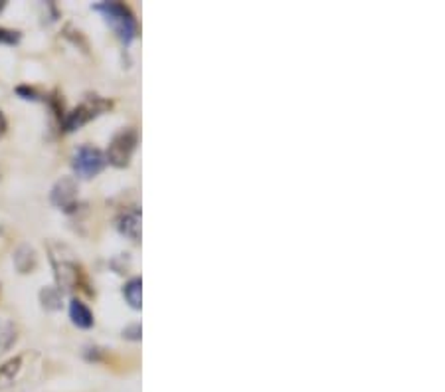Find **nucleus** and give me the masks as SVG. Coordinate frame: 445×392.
Masks as SVG:
<instances>
[{
	"label": "nucleus",
	"instance_id": "1",
	"mask_svg": "<svg viewBox=\"0 0 445 392\" xmlns=\"http://www.w3.org/2000/svg\"><path fill=\"white\" fill-rule=\"evenodd\" d=\"M93 11H97L105 18L107 24L117 34V38L125 44V46L135 40V36H137V22H135L133 12L129 11L125 4H121V2H101V4L93 6Z\"/></svg>",
	"mask_w": 445,
	"mask_h": 392
},
{
	"label": "nucleus",
	"instance_id": "2",
	"mask_svg": "<svg viewBox=\"0 0 445 392\" xmlns=\"http://www.w3.org/2000/svg\"><path fill=\"white\" fill-rule=\"evenodd\" d=\"M50 260L56 270V282L60 291H72L82 282V267L75 262L70 248L62 244L50 246Z\"/></svg>",
	"mask_w": 445,
	"mask_h": 392
},
{
	"label": "nucleus",
	"instance_id": "3",
	"mask_svg": "<svg viewBox=\"0 0 445 392\" xmlns=\"http://www.w3.org/2000/svg\"><path fill=\"white\" fill-rule=\"evenodd\" d=\"M111 103L107 99H101V97H87L84 103L72 109L67 115L64 117V131L65 133H72L75 129L84 127L85 123H89L91 119H96L97 115H101L105 109H109Z\"/></svg>",
	"mask_w": 445,
	"mask_h": 392
},
{
	"label": "nucleus",
	"instance_id": "4",
	"mask_svg": "<svg viewBox=\"0 0 445 392\" xmlns=\"http://www.w3.org/2000/svg\"><path fill=\"white\" fill-rule=\"evenodd\" d=\"M138 145V135L135 129H123L121 133H117L115 137L111 139L109 148H107L105 159L113 165V167H127L131 163V157L135 153Z\"/></svg>",
	"mask_w": 445,
	"mask_h": 392
},
{
	"label": "nucleus",
	"instance_id": "5",
	"mask_svg": "<svg viewBox=\"0 0 445 392\" xmlns=\"http://www.w3.org/2000/svg\"><path fill=\"white\" fill-rule=\"evenodd\" d=\"M107 165L105 155L99 151V148L91 147V145H84L75 151L74 160H72V167H74L75 175L82 177V179H91L99 175L103 167Z\"/></svg>",
	"mask_w": 445,
	"mask_h": 392
},
{
	"label": "nucleus",
	"instance_id": "6",
	"mask_svg": "<svg viewBox=\"0 0 445 392\" xmlns=\"http://www.w3.org/2000/svg\"><path fill=\"white\" fill-rule=\"evenodd\" d=\"M77 192H79V186H77V180L74 177H62L53 184L52 189V204L62 208V210H74L75 202H77Z\"/></svg>",
	"mask_w": 445,
	"mask_h": 392
},
{
	"label": "nucleus",
	"instance_id": "7",
	"mask_svg": "<svg viewBox=\"0 0 445 392\" xmlns=\"http://www.w3.org/2000/svg\"><path fill=\"white\" fill-rule=\"evenodd\" d=\"M22 371H24V355H18L14 359L6 360L0 367V392L8 391L12 384L18 381Z\"/></svg>",
	"mask_w": 445,
	"mask_h": 392
},
{
	"label": "nucleus",
	"instance_id": "8",
	"mask_svg": "<svg viewBox=\"0 0 445 392\" xmlns=\"http://www.w3.org/2000/svg\"><path fill=\"white\" fill-rule=\"evenodd\" d=\"M117 228L123 236H127L129 240L138 242L141 238V214L138 210H129L119 220H117Z\"/></svg>",
	"mask_w": 445,
	"mask_h": 392
},
{
	"label": "nucleus",
	"instance_id": "9",
	"mask_svg": "<svg viewBox=\"0 0 445 392\" xmlns=\"http://www.w3.org/2000/svg\"><path fill=\"white\" fill-rule=\"evenodd\" d=\"M14 265L18 267L20 274H30L34 267L38 265V255H36V250L32 246L24 244L16 250L14 254Z\"/></svg>",
	"mask_w": 445,
	"mask_h": 392
},
{
	"label": "nucleus",
	"instance_id": "10",
	"mask_svg": "<svg viewBox=\"0 0 445 392\" xmlns=\"http://www.w3.org/2000/svg\"><path fill=\"white\" fill-rule=\"evenodd\" d=\"M70 317L74 321V325H77L79 329L93 327V313L79 299H72V303H70Z\"/></svg>",
	"mask_w": 445,
	"mask_h": 392
},
{
	"label": "nucleus",
	"instance_id": "11",
	"mask_svg": "<svg viewBox=\"0 0 445 392\" xmlns=\"http://www.w3.org/2000/svg\"><path fill=\"white\" fill-rule=\"evenodd\" d=\"M143 287V282H141V277H133V279H129L127 284H125V287H123V296H125V299H127V303L131 305L133 309H141V289Z\"/></svg>",
	"mask_w": 445,
	"mask_h": 392
},
{
	"label": "nucleus",
	"instance_id": "12",
	"mask_svg": "<svg viewBox=\"0 0 445 392\" xmlns=\"http://www.w3.org/2000/svg\"><path fill=\"white\" fill-rule=\"evenodd\" d=\"M16 343V329L11 321H0V353H6Z\"/></svg>",
	"mask_w": 445,
	"mask_h": 392
},
{
	"label": "nucleus",
	"instance_id": "13",
	"mask_svg": "<svg viewBox=\"0 0 445 392\" xmlns=\"http://www.w3.org/2000/svg\"><path fill=\"white\" fill-rule=\"evenodd\" d=\"M40 299H42V305L50 311H56V309L62 308V293L58 287H44L40 291Z\"/></svg>",
	"mask_w": 445,
	"mask_h": 392
},
{
	"label": "nucleus",
	"instance_id": "14",
	"mask_svg": "<svg viewBox=\"0 0 445 392\" xmlns=\"http://www.w3.org/2000/svg\"><path fill=\"white\" fill-rule=\"evenodd\" d=\"M20 40V34L8 30V28H0V44H16Z\"/></svg>",
	"mask_w": 445,
	"mask_h": 392
},
{
	"label": "nucleus",
	"instance_id": "15",
	"mask_svg": "<svg viewBox=\"0 0 445 392\" xmlns=\"http://www.w3.org/2000/svg\"><path fill=\"white\" fill-rule=\"evenodd\" d=\"M123 337H127V339L131 341L141 339V325H138V323H133V325H129L127 329H123Z\"/></svg>",
	"mask_w": 445,
	"mask_h": 392
},
{
	"label": "nucleus",
	"instance_id": "16",
	"mask_svg": "<svg viewBox=\"0 0 445 392\" xmlns=\"http://www.w3.org/2000/svg\"><path fill=\"white\" fill-rule=\"evenodd\" d=\"M20 96H24V99H36V91L34 89H28V87H18L16 89Z\"/></svg>",
	"mask_w": 445,
	"mask_h": 392
},
{
	"label": "nucleus",
	"instance_id": "17",
	"mask_svg": "<svg viewBox=\"0 0 445 392\" xmlns=\"http://www.w3.org/2000/svg\"><path fill=\"white\" fill-rule=\"evenodd\" d=\"M6 127H8V123H6V117H4V113L0 111V137L4 135V131H6Z\"/></svg>",
	"mask_w": 445,
	"mask_h": 392
},
{
	"label": "nucleus",
	"instance_id": "18",
	"mask_svg": "<svg viewBox=\"0 0 445 392\" xmlns=\"http://www.w3.org/2000/svg\"><path fill=\"white\" fill-rule=\"evenodd\" d=\"M4 6H6V2H2V0H0V11H2Z\"/></svg>",
	"mask_w": 445,
	"mask_h": 392
}]
</instances>
